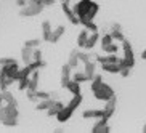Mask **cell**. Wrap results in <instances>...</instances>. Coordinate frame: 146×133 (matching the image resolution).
<instances>
[{"instance_id":"e0dca14e","label":"cell","mask_w":146,"mask_h":133,"mask_svg":"<svg viewBox=\"0 0 146 133\" xmlns=\"http://www.w3.org/2000/svg\"><path fill=\"white\" fill-rule=\"evenodd\" d=\"M37 87H39V71H32L29 74V87L27 88H31V90H39Z\"/></svg>"},{"instance_id":"603a6c76","label":"cell","mask_w":146,"mask_h":133,"mask_svg":"<svg viewBox=\"0 0 146 133\" xmlns=\"http://www.w3.org/2000/svg\"><path fill=\"white\" fill-rule=\"evenodd\" d=\"M42 32H43V40L48 42V40H50V32H52V22L43 21L42 22Z\"/></svg>"},{"instance_id":"3957f363","label":"cell","mask_w":146,"mask_h":133,"mask_svg":"<svg viewBox=\"0 0 146 133\" xmlns=\"http://www.w3.org/2000/svg\"><path fill=\"white\" fill-rule=\"evenodd\" d=\"M80 103H82V95L80 93H79V95H72V99H71L66 106L61 107V111L55 116L56 120H58L60 124H66V122L71 119V116L74 114V111L80 106Z\"/></svg>"},{"instance_id":"ab89813d","label":"cell","mask_w":146,"mask_h":133,"mask_svg":"<svg viewBox=\"0 0 146 133\" xmlns=\"http://www.w3.org/2000/svg\"><path fill=\"white\" fill-rule=\"evenodd\" d=\"M143 132H145V133H146V125H145V127H143Z\"/></svg>"},{"instance_id":"ac0fdd59","label":"cell","mask_w":146,"mask_h":133,"mask_svg":"<svg viewBox=\"0 0 146 133\" xmlns=\"http://www.w3.org/2000/svg\"><path fill=\"white\" fill-rule=\"evenodd\" d=\"M68 64L71 66L72 71L79 69V64H80V61H79V56H77V50H72L71 55H69V60H68Z\"/></svg>"},{"instance_id":"1f68e13d","label":"cell","mask_w":146,"mask_h":133,"mask_svg":"<svg viewBox=\"0 0 146 133\" xmlns=\"http://www.w3.org/2000/svg\"><path fill=\"white\" fill-rule=\"evenodd\" d=\"M40 42H42L40 39H31V40H26L24 45H27V47H31V48H39L40 47Z\"/></svg>"},{"instance_id":"44dd1931","label":"cell","mask_w":146,"mask_h":133,"mask_svg":"<svg viewBox=\"0 0 146 133\" xmlns=\"http://www.w3.org/2000/svg\"><path fill=\"white\" fill-rule=\"evenodd\" d=\"M66 90H69L72 95H79L80 93V83L71 79V80L68 82V85H66Z\"/></svg>"},{"instance_id":"5bb4252c","label":"cell","mask_w":146,"mask_h":133,"mask_svg":"<svg viewBox=\"0 0 146 133\" xmlns=\"http://www.w3.org/2000/svg\"><path fill=\"white\" fill-rule=\"evenodd\" d=\"M64 106V104L61 103V101H56V99H53V103L50 104V107L47 109V116L48 117H55L58 112L61 111V107Z\"/></svg>"},{"instance_id":"74e56055","label":"cell","mask_w":146,"mask_h":133,"mask_svg":"<svg viewBox=\"0 0 146 133\" xmlns=\"http://www.w3.org/2000/svg\"><path fill=\"white\" fill-rule=\"evenodd\" d=\"M3 96H2V91H0V106H3Z\"/></svg>"},{"instance_id":"8d00e7d4","label":"cell","mask_w":146,"mask_h":133,"mask_svg":"<svg viewBox=\"0 0 146 133\" xmlns=\"http://www.w3.org/2000/svg\"><path fill=\"white\" fill-rule=\"evenodd\" d=\"M27 3V0H16V5L21 8V7H24V5Z\"/></svg>"},{"instance_id":"7c38bea8","label":"cell","mask_w":146,"mask_h":133,"mask_svg":"<svg viewBox=\"0 0 146 133\" xmlns=\"http://www.w3.org/2000/svg\"><path fill=\"white\" fill-rule=\"evenodd\" d=\"M120 67H122V64H120V61H117V63H101V69H103L104 72L119 74Z\"/></svg>"},{"instance_id":"d6a6232c","label":"cell","mask_w":146,"mask_h":133,"mask_svg":"<svg viewBox=\"0 0 146 133\" xmlns=\"http://www.w3.org/2000/svg\"><path fill=\"white\" fill-rule=\"evenodd\" d=\"M53 95L52 93H48V91H40V90H37V101L39 99H45V98H52Z\"/></svg>"},{"instance_id":"30bf717a","label":"cell","mask_w":146,"mask_h":133,"mask_svg":"<svg viewBox=\"0 0 146 133\" xmlns=\"http://www.w3.org/2000/svg\"><path fill=\"white\" fill-rule=\"evenodd\" d=\"M64 32H66L64 26H56L55 29H52V32H50V40H48V42H50V43L60 42V39L64 35Z\"/></svg>"},{"instance_id":"ffe728a7","label":"cell","mask_w":146,"mask_h":133,"mask_svg":"<svg viewBox=\"0 0 146 133\" xmlns=\"http://www.w3.org/2000/svg\"><path fill=\"white\" fill-rule=\"evenodd\" d=\"M71 79L79 83H84V82H88V75L85 74V71H76L74 74H71Z\"/></svg>"},{"instance_id":"83f0119b","label":"cell","mask_w":146,"mask_h":133,"mask_svg":"<svg viewBox=\"0 0 146 133\" xmlns=\"http://www.w3.org/2000/svg\"><path fill=\"white\" fill-rule=\"evenodd\" d=\"M27 87H29V77H21L18 80V88L21 91L27 90Z\"/></svg>"},{"instance_id":"9c48e42d","label":"cell","mask_w":146,"mask_h":133,"mask_svg":"<svg viewBox=\"0 0 146 133\" xmlns=\"http://www.w3.org/2000/svg\"><path fill=\"white\" fill-rule=\"evenodd\" d=\"M103 111H104V117H103V119L109 120L112 117V114L116 112V96H112L111 99H108L106 103H104Z\"/></svg>"},{"instance_id":"6da1fadb","label":"cell","mask_w":146,"mask_h":133,"mask_svg":"<svg viewBox=\"0 0 146 133\" xmlns=\"http://www.w3.org/2000/svg\"><path fill=\"white\" fill-rule=\"evenodd\" d=\"M72 10L79 16V21H88V19H93L98 15L100 7L93 0H79L77 3L74 5Z\"/></svg>"},{"instance_id":"484cf974","label":"cell","mask_w":146,"mask_h":133,"mask_svg":"<svg viewBox=\"0 0 146 133\" xmlns=\"http://www.w3.org/2000/svg\"><path fill=\"white\" fill-rule=\"evenodd\" d=\"M2 96H3V103H8V104H18L16 98L13 96V93L8 90H2Z\"/></svg>"},{"instance_id":"52a82bcc","label":"cell","mask_w":146,"mask_h":133,"mask_svg":"<svg viewBox=\"0 0 146 133\" xmlns=\"http://www.w3.org/2000/svg\"><path fill=\"white\" fill-rule=\"evenodd\" d=\"M61 8H63V13H64V16L69 19V22H72V24H76V26H77V24H80V21H79V16L74 13V10L69 7V2H63V7H61Z\"/></svg>"},{"instance_id":"5b68a950","label":"cell","mask_w":146,"mask_h":133,"mask_svg":"<svg viewBox=\"0 0 146 133\" xmlns=\"http://www.w3.org/2000/svg\"><path fill=\"white\" fill-rule=\"evenodd\" d=\"M122 52H124V56L120 58V64L125 66V67H130L132 69L135 66V55H133V48H132V43L129 40H122Z\"/></svg>"},{"instance_id":"ba28073f","label":"cell","mask_w":146,"mask_h":133,"mask_svg":"<svg viewBox=\"0 0 146 133\" xmlns=\"http://www.w3.org/2000/svg\"><path fill=\"white\" fill-rule=\"evenodd\" d=\"M92 132L93 133H109L111 127L108 125V120L101 117V119H96V124L92 127Z\"/></svg>"},{"instance_id":"7402d4cb","label":"cell","mask_w":146,"mask_h":133,"mask_svg":"<svg viewBox=\"0 0 146 133\" xmlns=\"http://www.w3.org/2000/svg\"><path fill=\"white\" fill-rule=\"evenodd\" d=\"M101 48H103V52L106 53V55H117V52H119V45H117V42H111L109 45L101 47Z\"/></svg>"},{"instance_id":"277c9868","label":"cell","mask_w":146,"mask_h":133,"mask_svg":"<svg viewBox=\"0 0 146 133\" xmlns=\"http://www.w3.org/2000/svg\"><path fill=\"white\" fill-rule=\"evenodd\" d=\"M42 10H43V3L40 0H27V3L24 5V7H21L19 15H21V16H26V18H31V16L40 15Z\"/></svg>"},{"instance_id":"d4e9b609","label":"cell","mask_w":146,"mask_h":133,"mask_svg":"<svg viewBox=\"0 0 146 133\" xmlns=\"http://www.w3.org/2000/svg\"><path fill=\"white\" fill-rule=\"evenodd\" d=\"M53 103L52 98H45V99H39V103H37V106H35V109L37 111H47L48 107H50V104Z\"/></svg>"},{"instance_id":"f1b7e54d","label":"cell","mask_w":146,"mask_h":133,"mask_svg":"<svg viewBox=\"0 0 146 133\" xmlns=\"http://www.w3.org/2000/svg\"><path fill=\"white\" fill-rule=\"evenodd\" d=\"M111 35H112V39H114V42H122V40L125 39L124 34L120 32V29H112Z\"/></svg>"},{"instance_id":"60d3db41","label":"cell","mask_w":146,"mask_h":133,"mask_svg":"<svg viewBox=\"0 0 146 133\" xmlns=\"http://www.w3.org/2000/svg\"><path fill=\"white\" fill-rule=\"evenodd\" d=\"M61 2H69V0H61Z\"/></svg>"},{"instance_id":"7a4b0ae2","label":"cell","mask_w":146,"mask_h":133,"mask_svg":"<svg viewBox=\"0 0 146 133\" xmlns=\"http://www.w3.org/2000/svg\"><path fill=\"white\" fill-rule=\"evenodd\" d=\"M18 104H8L5 103L3 106H0V122L5 127H16L18 125Z\"/></svg>"},{"instance_id":"8fae6325","label":"cell","mask_w":146,"mask_h":133,"mask_svg":"<svg viewBox=\"0 0 146 133\" xmlns=\"http://www.w3.org/2000/svg\"><path fill=\"white\" fill-rule=\"evenodd\" d=\"M71 72H72V69H71V66L66 63V64L63 66V69H61V87H63V88H66L68 82L71 80Z\"/></svg>"},{"instance_id":"e575fe53","label":"cell","mask_w":146,"mask_h":133,"mask_svg":"<svg viewBox=\"0 0 146 133\" xmlns=\"http://www.w3.org/2000/svg\"><path fill=\"white\" fill-rule=\"evenodd\" d=\"M11 61H15L13 58H0V67L5 64H8V63H11Z\"/></svg>"},{"instance_id":"4dcf8cb0","label":"cell","mask_w":146,"mask_h":133,"mask_svg":"<svg viewBox=\"0 0 146 133\" xmlns=\"http://www.w3.org/2000/svg\"><path fill=\"white\" fill-rule=\"evenodd\" d=\"M77 56H79V61H80L82 64H85V63L90 61V55L85 53V52H79V50H77Z\"/></svg>"},{"instance_id":"cb8c5ba5","label":"cell","mask_w":146,"mask_h":133,"mask_svg":"<svg viewBox=\"0 0 146 133\" xmlns=\"http://www.w3.org/2000/svg\"><path fill=\"white\" fill-rule=\"evenodd\" d=\"M95 69H96V64H95L93 61H88V63L84 64V71H85V74L88 75V80L95 75Z\"/></svg>"},{"instance_id":"d590c367","label":"cell","mask_w":146,"mask_h":133,"mask_svg":"<svg viewBox=\"0 0 146 133\" xmlns=\"http://www.w3.org/2000/svg\"><path fill=\"white\" fill-rule=\"evenodd\" d=\"M40 2L43 3V7H50V5L55 3V0H40Z\"/></svg>"},{"instance_id":"4fadbf2b","label":"cell","mask_w":146,"mask_h":133,"mask_svg":"<svg viewBox=\"0 0 146 133\" xmlns=\"http://www.w3.org/2000/svg\"><path fill=\"white\" fill-rule=\"evenodd\" d=\"M32 56H34V48L24 45V47L21 48V61L24 64H29L31 61H32Z\"/></svg>"},{"instance_id":"f546056e","label":"cell","mask_w":146,"mask_h":133,"mask_svg":"<svg viewBox=\"0 0 146 133\" xmlns=\"http://www.w3.org/2000/svg\"><path fill=\"white\" fill-rule=\"evenodd\" d=\"M111 42H114V39H112L111 32H109V34H104L103 37L100 39V43H101V47H106V45H109Z\"/></svg>"},{"instance_id":"8992f818","label":"cell","mask_w":146,"mask_h":133,"mask_svg":"<svg viewBox=\"0 0 146 133\" xmlns=\"http://www.w3.org/2000/svg\"><path fill=\"white\" fill-rule=\"evenodd\" d=\"M92 93H93V96L98 99V101H103V103H106L108 99H111L112 96H116L114 90H112V88L108 85V83H104V82H103L100 87H96V88H95Z\"/></svg>"},{"instance_id":"f35d334b","label":"cell","mask_w":146,"mask_h":133,"mask_svg":"<svg viewBox=\"0 0 146 133\" xmlns=\"http://www.w3.org/2000/svg\"><path fill=\"white\" fill-rule=\"evenodd\" d=\"M141 58H143V60H146V50H143V52H141Z\"/></svg>"},{"instance_id":"4316f807","label":"cell","mask_w":146,"mask_h":133,"mask_svg":"<svg viewBox=\"0 0 146 133\" xmlns=\"http://www.w3.org/2000/svg\"><path fill=\"white\" fill-rule=\"evenodd\" d=\"M80 24L85 27L87 30H90V32H98V26L93 22V19H88V21H80Z\"/></svg>"},{"instance_id":"2e32d148","label":"cell","mask_w":146,"mask_h":133,"mask_svg":"<svg viewBox=\"0 0 146 133\" xmlns=\"http://www.w3.org/2000/svg\"><path fill=\"white\" fill-rule=\"evenodd\" d=\"M100 42V34L98 32H90V35H88V39H87L85 42V50H92V48H95V45Z\"/></svg>"},{"instance_id":"9a60e30c","label":"cell","mask_w":146,"mask_h":133,"mask_svg":"<svg viewBox=\"0 0 146 133\" xmlns=\"http://www.w3.org/2000/svg\"><path fill=\"white\" fill-rule=\"evenodd\" d=\"M84 119H101L104 117V111L103 109H93V111H84L82 112Z\"/></svg>"},{"instance_id":"836d02e7","label":"cell","mask_w":146,"mask_h":133,"mask_svg":"<svg viewBox=\"0 0 146 133\" xmlns=\"http://www.w3.org/2000/svg\"><path fill=\"white\" fill-rule=\"evenodd\" d=\"M130 71H132L130 67H125V66H122V67H120V71H119V74L122 75V77H129V75H130Z\"/></svg>"},{"instance_id":"d6986e66","label":"cell","mask_w":146,"mask_h":133,"mask_svg":"<svg viewBox=\"0 0 146 133\" xmlns=\"http://www.w3.org/2000/svg\"><path fill=\"white\" fill-rule=\"evenodd\" d=\"M88 35H90V30H87L85 27L80 30V34L77 35V47L79 48H84L85 47V42H87V39H88Z\"/></svg>"}]
</instances>
